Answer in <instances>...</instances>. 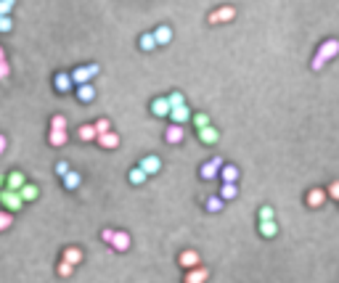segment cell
<instances>
[{"label":"cell","instance_id":"obj_44","mask_svg":"<svg viewBox=\"0 0 339 283\" xmlns=\"http://www.w3.org/2000/svg\"><path fill=\"white\" fill-rule=\"evenodd\" d=\"M101 238L106 241V243H112V238H114V230H109V228H103L101 230Z\"/></svg>","mask_w":339,"mask_h":283},{"label":"cell","instance_id":"obj_30","mask_svg":"<svg viewBox=\"0 0 339 283\" xmlns=\"http://www.w3.org/2000/svg\"><path fill=\"white\" fill-rule=\"evenodd\" d=\"M19 193H22V199H24V201H35L40 190H37V186H35V183H27V186H24L22 190H19Z\"/></svg>","mask_w":339,"mask_h":283},{"label":"cell","instance_id":"obj_11","mask_svg":"<svg viewBox=\"0 0 339 283\" xmlns=\"http://www.w3.org/2000/svg\"><path fill=\"white\" fill-rule=\"evenodd\" d=\"M151 114L154 117H170V103H167V95H159L151 101Z\"/></svg>","mask_w":339,"mask_h":283},{"label":"cell","instance_id":"obj_40","mask_svg":"<svg viewBox=\"0 0 339 283\" xmlns=\"http://www.w3.org/2000/svg\"><path fill=\"white\" fill-rule=\"evenodd\" d=\"M326 193H329V196H331V199H334V201H339V180H334V183H331Z\"/></svg>","mask_w":339,"mask_h":283},{"label":"cell","instance_id":"obj_41","mask_svg":"<svg viewBox=\"0 0 339 283\" xmlns=\"http://www.w3.org/2000/svg\"><path fill=\"white\" fill-rule=\"evenodd\" d=\"M67 172H72V169H69V162H58V164H56V175L64 177Z\"/></svg>","mask_w":339,"mask_h":283},{"label":"cell","instance_id":"obj_4","mask_svg":"<svg viewBox=\"0 0 339 283\" xmlns=\"http://www.w3.org/2000/svg\"><path fill=\"white\" fill-rule=\"evenodd\" d=\"M236 19V8L233 5H223V8L212 11L210 16H207V22L210 24H225V22H233Z\"/></svg>","mask_w":339,"mask_h":283},{"label":"cell","instance_id":"obj_2","mask_svg":"<svg viewBox=\"0 0 339 283\" xmlns=\"http://www.w3.org/2000/svg\"><path fill=\"white\" fill-rule=\"evenodd\" d=\"M0 201L5 204V212H19V209L24 207V199H22V193L19 190H8V188H3L0 190Z\"/></svg>","mask_w":339,"mask_h":283},{"label":"cell","instance_id":"obj_21","mask_svg":"<svg viewBox=\"0 0 339 283\" xmlns=\"http://www.w3.org/2000/svg\"><path fill=\"white\" fill-rule=\"evenodd\" d=\"M61 259H67L69 265H80V262H82V252H80L77 246H67V249H64V257H61Z\"/></svg>","mask_w":339,"mask_h":283},{"label":"cell","instance_id":"obj_20","mask_svg":"<svg viewBox=\"0 0 339 283\" xmlns=\"http://www.w3.org/2000/svg\"><path fill=\"white\" fill-rule=\"evenodd\" d=\"M154 37H156V45H167L170 40H172V29H170L167 24H162V27L154 29Z\"/></svg>","mask_w":339,"mask_h":283},{"label":"cell","instance_id":"obj_27","mask_svg":"<svg viewBox=\"0 0 339 283\" xmlns=\"http://www.w3.org/2000/svg\"><path fill=\"white\" fill-rule=\"evenodd\" d=\"M127 180L133 183V186H143V183L148 180V175L143 172L141 167H133V169H130V172H127Z\"/></svg>","mask_w":339,"mask_h":283},{"label":"cell","instance_id":"obj_31","mask_svg":"<svg viewBox=\"0 0 339 283\" xmlns=\"http://www.w3.org/2000/svg\"><path fill=\"white\" fill-rule=\"evenodd\" d=\"M223 207H225V201L220 199V196H210V199H207V204H204L207 212H220Z\"/></svg>","mask_w":339,"mask_h":283},{"label":"cell","instance_id":"obj_18","mask_svg":"<svg viewBox=\"0 0 339 283\" xmlns=\"http://www.w3.org/2000/svg\"><path fill=\"white\" fill-rule=\"evenodd\" d=\"M220 180L223 183H236L239 180V167L236 164H223V169H220Z\"/></svg>","mask_w":339,"mask_h":283},{"label":"cell","instance_id":"obj_23","mask_svg":"<svg viewBox=\"0 0 339 283\" xmlns=\"http://www.w3.org/2000/svg\"><path fill=\"white\" fill-rule=\"evenodd\" d=\"M64 180V188L67 190H74V188H80V183H82V177H80V172H74V169H72V172H67L61 177Z\"/></svg>","mask_w":339,"mask_h":283},{"label":"cell","instance_id":"obj_37","mask_svg":"<svg viewBox=\"0 0 339 283\" xmlns=\"http://www.w3.org/2000/svg\"><path fill=\"white\" fill-rule=\"evenodd\" d=\"M93 127H96V133H98V135H103V133H112V124H109V119H98V122L93 124Z\"/></svg>","mask_w":339,"mask_h":283},{"label":"cell","instance_id":"obj_17","mask_svg":"<svg viewBox=\"0 0 339 283\" xmlns=\"http://www.w3.org/2000/svg\"><path fill=\"white\" fill-rule=\"evenodd\" d=\"M260 236H263V238H276L278 236V222L276 220H263L260 222Z\"/></svg>","mask_w":339,"mask_h":283},{"label":"cell","instance_id":"obj_5","mask_svg":"<svg viewBox=\"0 0 339 283\" xmlns=\"http://www.w3.org/2000/svg\"><path fill=\"white\" fill-rule=\"evenodd\" d=\"M318 58H323L326 64L331 61V58H337L339 56V40H334V37H331V40H326V43H321V48H318V53H315Z\"/></svg>","mask_w":339,"mask_h":283},{"label":"cell","instance_id":"obj_29","mask_svg":"<svg viewBox=\"0 0 339 283\" xmlns=\"http://www.w3.org/2000/svg\"><path fill=\"white\" fill-rule=\"evenodd\" d=\"M167 103H170V111H172V109H180V106H186V95L175 90V93L167 95Z\"/></svg>","mask_w":339,"mask_h":283},{"label":"cell","instance_id":"obj_9","mask_svg":"<svg viewBox=\"0 0 339 283\" xmlns=\"http://www.w3.org/2000/svg\"><path fill=\"white\" fill-rule=\"evenodd\" d=\"M207 278H210V270H207V267H191V270H188V273H186V283H204Z\"/></svg>","mask_w":339,"mask_h":283},{"label":"cell","instance_id":"obj_39","mask_svg":"<svg viewBox=\"0 0 339 283\" xmlns=\"http://www.w3.org/2000/svg\"><path fill=\"white\" fill-rule=\"evenodd\" d=\"M14 29V19L11 16H0V32H11Z\"/></svg>","mask_w":339,"mask_h":283},{"label":"cell","instance_id":"obj_6","mask_svg":"<svg viewBox=\"0 0 339 283\" xmlns=\"http://www.w3.org/2000/svg\"><path fill=\"white\" fill-rule=\"evenodd\" d=\"M138 167H141L148 177H151V175H156V172L162 169V159H159V156H154V154H148V156H143V159H141Z\"/></svg>","mask_w":339,"mask_h":283},{"label":"cell","instance_id":"obj_43","mask_svg":"<svg viewBox=\"0 0 339 283\" xmlns=\"http://www.w3.org/2000/svg\"><path fill=\"white\" fill-rule=\"evenodd\" d=\"M11 74V67H8V61H0V80H5V77Z\"/></svg>","mask_w":339,"mask_h":283},{"label":"cell","instance_id":"obj_25","mask_svg":"<svg viewBox=\"0 0 339 283\" xmlns=\"http://www.w3.org/2000/svg\"><path fill=\"white\" fill-rule=\"evenodd\" d=\"M236 196H239L236 183H223V188H220V199H223V201H233Z\"/></svg>","mask_w":339,"mask_h":283},{"label":"cell","instance_id":"obj_13","mask_svg":"<svg viewBox=\"0 0 339 283\" xmlns=\"http://www.w3.org/2000/svg\"><path fill=\"white\" fill-rule=\"evenodd\" d=\"M165 141L172 143V146H178V143L183 141V124H172V122H170V127L165 133Z\"/></svg>","mask_w":339,"mask_h":283},{"label":"cell","instance_id":"obj_19","mask_svg":"<svg viewBox=\"0 0 339 283\" xmlns=\"http://www.w3.org/2000/svg\"><path fill=\"white\" fill-rule=\"evenodd\" d=\"M96 141H98L101 148H117V146H120V135H117V133H103V135L96 138Z\"/></svg>","mask_w":339,"mask_h":283},{"label":"cell","instance_id":"obj_16","mask_svg":"<svg viewBox=\"0 0 339 283\" xmlns=\"http://www.w3.org/2000/svg\"><path fill=\"white\" fill-rule=\"evenodd\" d=\"M326 196H329L326 190H321V188H313V190H308V199H305V201H308V207L318 209V207H321V204L326 201Z\"/></svg>","mask_w":339,"mask_h":283},{"label":"cell","instance_id":"obj_34","mask_svg":"<svg viewBox=\"0 0 339 283\" xmlns=\"http://www.w3.org/2000/svg\"><path fill=\"white\" fill-rule=\"evenodd\" d=\"M72 273H74V265H69L67 259H61V262H58V275H61V278H69Z\"/></svg>","mask_w":339,"mask_h":283},{"label":"cell","instance_id":"obj_36","mask_svg":"<svg viewBox=\"0 0 339 283\" xmlns=\"http://www.w3.org/2000/svg\"><path fill=\"white\" fill-rule=\"evenodd\" d=\"M14 5H16V0H0V16H11Z\"/></svg>","mask_w":339,"mask_h":283},{"label":"cell","instance_id":"obj_26","mask_svg":"<svg viewBox=\"0 0 339 283\" xmlns=\"http://www.w3.org/2000/svg\"><path fill=\"white\" fill-rule=\"evenodd\" d=\"M77 138H80V141H85V143H90V141H96V138H98V133H96L93 124H82V127L77 130Z\"/></svg>","mask_w":339,"mask_h":283},{"label":"cell","instance_id":"obj_3","mask_svg":"<svg viewBox=\"0 0 339 283\" xmlns=\"http://www.w3.org/2000/svg\"><path fill=\"white\" fill-rule=\"evenodd\" d=\"M223 159L220 156H215V159L210 162H204L201 164V169H199V175H201V180H220V169H223Z\"/></svg>","mask_w":339,"mask_h":283},{"label":"cell","instance_id":"obj_15","mask_svg":"<svg viewBox=\"0 0 339 283\" xmlns=\"http://www.w3.org/2000/svg\"><path fill=\"white\" fill-rule=\"evenodd\" d=\"M199 141H201V143H204V146H215V143H218V141H220V133H218V130H215V127H212V124H210V127H204V130H199Z\"/></svg>","mask_w":339,"mask_h":283},{"label":"cell","instance_id":"obj_1","mask_svg":"<svg viewBox=\"0 0 339 283\" xmlns=\"http://www.w3.org/2000/svg\"><path fill=\"white\" fill-rule=\"evenodd\" d=\"M98 71H101L98 64H88V67H77L74 71H69V74H72V82H74V88H80V85H88L96 74H98Z\"/></svg>","mask_w":339,"mask_h":283},{"label":"cell","instance_id":"obj_8","mask_svg":"<svg viewBox=\"0 0 339 283\" xmlns=\"http://www.w3.org/2000/svg\"><path fill=\"white\" fill-rule=\"evenodd\" d=\"M24 186H27V177H24V172H8L5 175V188L8 190H22Z\"/></svg>","mask_w":339,"mask_h":283},{"label":"cell","instance_id":"obj_7","mask_svg":"<svg viewBox=\"0 0 339 283\" xmlns=\"http://www.w3.org/2000/svg\"><path fill=\"white\" fill-rule=\"evenodd\" d=\"M53 88L58 90V93H69V90L74 88L69 71H58V74H53Z\"/></svg>","mask_w":339,"mask_h":283},{"label":"cell","instance_id":"obj_33","mask_svg":"<svg viewBox=\"0 0 339 283\" xmlns=\"http://www.w3.org/2000/svg\"><path fill=\"white\" fill-rule=\"evenodd\" d=\"M11 222H14V217H11V212H5V209H0V233L3 230L11 228Z\"/></svg>","mask_w":339,"mask_h":283},{"label":"cell","instance_id":"obj_35","mask_svg":"<svg viewBox=\"0 0 339 283\" xmlns=\"http://www.w3.org/2000/svg\"><path fill=\"white\" fill-rule=\"evenodd\" d=\"M50 130H67V117L56 114L53 119H50Z\"/></svg>","mask_w":339,"mask_h":283},{"label":"cell","instance_id":"obj_24","mask_svg":"<svg viewBox=\"0 0 339 283\" xmlns=\"http://www.w3.org/2000/svg\"><path fill=\"white\" fill-rule=\"evenodd\" d=\"M138 45H141V50L151 53V50L156 48V37H154V32H143V35H141V40H138Z\"/></svg>","mask_w":339,"mask_h":283},{"label":"cell","instance_id":"obj_42","mask_svg":"<svg viewBox=\"0 0 339 283\" xmlns=\"http://www.w3.org/2000/svg\"><path fill=\"white\" fill-rule=\"evenodd\" d=\"M310 67H313V71H321V69L326 67V61H323V58H318V56H315V58H313V61H310Z\"/></svg>","mask_w":339,"mask_h":283},{"label":"cell","instance_id":"obj_10","mask_svg":"<svg viewBox=\"0 0 339 283\" xmlns=\"http://www.w3.org/2000/svg\"><path fill=\"white\" fill-rule=\"evenodd\" d=\"M178 262H180V265H183L186 270H191V267H199V252H194V249H186V252H180Z\"/></svg>","mask_w":339,"mask_h":283},{"label":"cell","instance_id":"obj_22","mask_svg":"<svg viewBox=\"0 0 339 283\" xmlns=\"http://www.w3.org/2000/svg\"><path fill=\"white\" fill-rule=\"evenodd\" d=\"M77 98H80V101L82 103H90V101H93V98H96V88H93V85H80V88H77Z\"/></svg>","mask_w":339,"mask_h":283},{"label":"cell","instance_id":"obj_28","mask_svg":"<svg viewBox=\"0 0 339 283\" xmlns=\"http://www.w3.org/2000/svg\"><path fill=\"white\" fill-rule=\"evenodd\" d=\"M48 143L50 146H64L67 143V130H50V135H48Z\"/></svg>","mask_w":339,"mask_h":283},{"label":"cell","instance_id":"obj_38","mask_svg":"<svg viewBox=\"0 0 339 283\" xmlns=\"http://www.w3.org/2000/svg\"><path fill=\"white\" fill-rule=\"evenodd\" d=\"M257 217H260V222L263 220H276V212H273V207H263L257 212Z\"/></svg>","mask_w":339,"mask_h":283},{"label":"cell","instance_id":"obj_14","mask_svg":"<svg viewBox=\"0 0 339 283\" xmlns=\"http://www.w3.org/2000/svg\"><path fill=\"white\" fill-rule=\"evenodd\" d=\"M188 119H191V109H188V106H180V109L170 111V122H172V124H186Z\"/></svg>","mask_w":339,"mask_h":283},{"label":"cell","instance_id":"obj_45","mask_svg":"<svg viewBox=\"0 0 339 283\" xmlns=\"http://www.w3.org/2000/svg\"><path fill=\"white\" fill-rule=\"evenodd\" d=\"M5 146H8V141H5V135H0V154L5 151Z\"/></svg>","mask_w":339,"mask_h":283},{"label":"cell","instance_id":"obj_32","mask_svg":"<svg viewBox=\"0 0 339 283\" xmlns=\"http://www.w3.org/2000/svg\"><path fill=\"white\" fill-rule=\"evenodd\" d=\"M191 119H194V124H196V130H204V127H210V124H212L210 114H204V111H201V114H194Z\"/></svg>","mask_w":339,"mask_h":283},{"label":"cell","instance_id":"obj_12","mask_svg":"<svg viewBox=\"0 0 339 283\" xmlns=\"http://www.w3.org/2000/svg\"><path fill=\"white\" fill-rule=\"evenodd\" d=\"M112 246H114V252H127L130 249V236L125 233V230H114Z\"/></svg>","mask_w":339,"mask_h":283},{"label":"cell","instance_id":"obj_46","mask_svg":"<svg viewBox=\"0 0 339 283\" xmlns=\"http://www.w3.org/2000/svg\"><path fill=\"white\" fill-rule=\"evenodd\" d=\"M0 61H5V50L3 48H0Z\"/></svg>","mask_w":339,"mask_h":283}]
</instances>
